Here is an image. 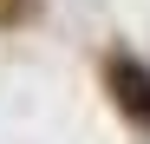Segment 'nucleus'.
<instances>
[{
	"label": "nucleus",
	"mask_w": 150,
	"mask_h": 144,
	"mask_svg": "<svg viewBox=\"0 0 150 144\" xmlns=\"http://www.w3.org/2000/svg\"><path fill=\"white\" fill-rule=\"evenodd\" d=\"M105 85H111V105L131 118V125L150 138V72L131 59V53H111V66H105Z\"/></svg>",
	"instance_id": "1"
}]
</instances>
